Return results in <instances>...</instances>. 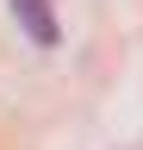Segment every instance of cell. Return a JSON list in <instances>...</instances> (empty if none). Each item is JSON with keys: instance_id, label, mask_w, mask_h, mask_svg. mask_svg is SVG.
I'll use <instances>...</instances> for the list:
<instances>
[{"instance_id": "obj_1", "label": "cell", "mask_w": 143, "mask_h": 150, "mask_svg": "<svg viewBox=\"0 0 143 150\" xmlns=\"http://www.w3.org/2000/svg\"><path fill=\"white\" fill-rule=\"evenodd\" d=\"M13 13H19V25L38 38V44H56V13H50V0H13Z\"/></svg>"}]
</instances>
